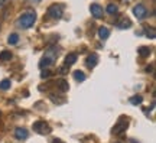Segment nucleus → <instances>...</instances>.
Here are the masks:
<instances>
[{
  "label": "nucleus",
  "instance_id": "nucleus-1",
  "mask_svg": "<svg viewBox=\"0 0 156 143\" xmlns=\"http://www.w3.org/2000/svg\"><path fill=\"white\" fill-rule=\"evenodd\" d=\"M56 56H58V52H56L54 48H51V49L46 51V54L44 55V58L41 59V62H39V68H48L49 65H52L54 64V61L56 59Z\"/></svg>",
  "mask_w": 156,
  "mask_h": 143
},
{
  "label": "nucleus",
  "instance_id": "nucleus-2",
  "mask_svg": "<svg viewBox=\"0 0 156 143\" xmlns=\"http://www.w3.org/2000/svg\"><path fill=\"white\" fill-rule=\"evenodd\" d=\"M35 20H36V15H35V12H26V13H23L20 19H19V25H20V28L23 29H29L34 26Z\"/></svg>",
  "mask_w": 156,
  "mask_h": 143
},
{
  "label": "nucleus",
  "instance_id": "nucleus-3",
  "mask_svg": "<svg viewBox=\"0 0 156 143\" xmlns=\"http://www.w3.org/2000/svg\"><path fill=\"white\" fill-rule=\"evenodd\" d=\"M34 130L36 133H39V134H49V133L52 132V129H51L49 124L45 123V121H42V120L34 123Z\"/></svg>",
  "mask_w": 156,
  "mask_h": 143
},
{
  "label": "nucleus",
  "instance_id": "nucleus-4",
  "mask_svg": "<svg viewBox=\"0 0 156 143\" xmlns=\"http://www.w3.org/2000/svg\"><path fill=\"white\" fill-rule=\"evenodd\" d=\"M48 15L52 19H61L62 17V7L59 5H52L48 9Z\"/></svg>",
  "mask_w": 156,
  "mask_h": 143
},
{
  "label": "nucleus",
  "instance_id": "nucleus-5",
  "mask_svg": "<svg viewBox=\"0 0 156 143\" xmlns=\"http://www.w3.org/2000/svg\"><path fill=\"white\" fill-rule=\"evenodd\" d=\"M133 15L137 17L139 20H143V19L146 17V15H147V9H146L143 5L134 6V7H133Z\"/></svg>",
  "mask_w": 156,
  "mask_h": 143
},
{
  "label": "nucleus",
  "instance_id": "nucleus-6",
  "mask_svg": "<svg viewBox=\"0 0 156 143\" xmlns=\"http://www.w3.org/2000/svg\"><path fill=\"white\" fill-rule=\"evenodd\" d=\"M127 126H129V121L127 120H124V119H120V121L117 123L116 126L113 127V133L114 134H120V133H123L126 129H127Z\"/></svg>",
  "mask_w": 156,
  "mask_h": 143
},
{
  "label": "nucleus",
  "instance_id": "nucleus-7",
  "mask_svg": "<svg viewBox=\"0 0 156 143\" xmlns=\"http://www.w3.org/2000/svg\"><path fill=\"white\" fill-rule=\"evenodd\" d=\"M90 12H91V15H93L95 19L103 17V7H101L100 5H97V3H94V5L90 6Z\"/></svg>",
  "mask_w": 156,
  "mask_h": 143
},
{
  "label": "nucleus",
  "instance_id": "nucleus-8",
  "mask_svg": "<svg viewBox=\"0 0 156 143\" xmlns=\"http://www.w3.org/2000/svg\"><path fill=\"white\" fill-rule=\"evenodd\" d=\"M97 62H98V56H97V54H91V55L87 56V66L88 68H94L95 65H97Z\"/></svg>",
  "mask_w": 156,
  "mask_h": 143
},
{
  "label": "nucleus",
  "instance_id": "nucleus-9",
  "mask_svg": "<svg viewBox=\"0 0 156 143\" xmlns=\"http://www.w3.org/2000/svg\"><path fill=\"white\" fill-rule=\"evenodd\" d=\"M15 136H16L17 139H28L29 133L26 129H23V127H17L16 130H15Z\"/></svg>",
  "mask_w": 156,
  "mask_h": 143
},
{
  "label": "nucleus",
  "instance_id": "nucleus-10",
  "mask_svg": "<svg viewBox=\"0 0 156 143\" xmlns=\"http://www.w3.org/2000/svg\"><path fill=\"white\" fill-rule=\"evenodd\" d=\"M117 26H119L120 29H129L130 26H132V22L129 20L127 17H122V19L117 22Z\"/></svg>",
  "mask_w": 156,
  "mask_h": 143
},
{
  "label": "nucleus",
  "instance_id": "nucleus-11",
  "mask_svg": "<svg viewBox=\"0 0 156 143\" xmlns=\"http://www.w3.org/2000/svg\"><path fill=\"white\" fill-rule=\"evenodd\" d=\"M77 54H68L67 56H65V65H73V64H75L77 62Z\"/></svg>",
  "mask_w": 156,
  "mask_h": 143
},
{
  "label": "nucleus",
  "instance_id": "nucleus-12",
  "mask_svg": "<svg viewBox=\"0 0 156 143\" xmlns=\"http://www.w3.org/2000/svg\"><path fill=\"white\" fill-rule=\"evenodd\" d=\"M137 52H139V55H140V56H143V58H146V56H149V55H151L152 49L149 48V46H140L139 49H137Z\"/></svg>",
  "mask_w": 156,
  "mask_h": 143
},
{
  "label": "nucleus",
  "instance_id": "nucleus-13",
  "mask_svg": "<svg viewBox=\"0 0 156 143\" xmlns=\"http://www.w3.org/2000/svg\"><path fill=\"white\" fill-rule=\"evenodd\" d=\"M98 36H100L101 39H107L110 36V30L107 28H104V26H101V28L98 29Z\"/></svg>",
  "mask_w": 156,
  "mask_h": 143
},
{
  "label": "nucleus",
  "instance_id": "nucleus-14",
  "mask_svg": "<svg viewBox=\"0 0 156 143\" xmlns=\"http://www.w3.org/2000/svg\"><path fill=\"white\" fill-rule=\"evenodd\" d=\"M12 59V52L10 51H2L0 52V61H10Z\"/></svg>",
  "mask_w": 156,
  "mask_h": 143
},
{
  "label": "nucleus",
  "instance_id": "nucleus-15",
  "mask_svg": "<svg viewBox=\"0 0 156 143\" xmlns=\"http://www.w3.org/2000/svg\"><path fill=\"white\" fill-rule=\"evenodd\" d=\"M7 42L10 45H16L17 42H19V35H17V33H10L9 38H7Z\"/></svg>",
  "mask_w": 156,
  "mask_h": 143
},
{
  "label": "nucleus",
  "instance_id": "nucleus-16",
  "mask_svg": "<svg viewBox=\"0 0 156 143\" xmlns=\"http://www.w3.org/2000/svg\"><path fill=\"white\" fill-rule=\"evenodd\" d=\"M74 78H75L77 81H84V80H85V74H84L83 71L77 70V71H74Z\"/></svg>",
  "mask_w": 156,
  "mask_h": 143
},
{
  "label": "nucleus",
  "instance_id": "nucleus-17",
  "mask_svg": "<svg viewBox=\"0 0 156 143\" xmlns=\"http://www.w3.org/2000/svg\"><path fill=\"white\" fill-rule=\"evenodd\" d=\"M142 101H143V97H142V95H133V97H130V103L134 105L142 104Z\"/></svg>",
  "mask_w": 156,
  "mask_h": 143
},
{
  "label": "nucleus",
  "instance_id": "nucleus-18",
  "mask_svg": "<svg viewBox=\"0 0 156 143\" xmlns=\"http://www.w3.org/2000/svg\"><path fill=\"white\" fill-rule=\"evenodd\" d=\"M58 87H59V90H61V91H68V83L67 81H65V80H59V81H58Z\"/></svg>",
  "mask_w": 156,
  "mask_h": 143
},
{
  "label": "nucleus",
  "instance_id": "nucleus-19",
  "mask_svg": "<svg viewBox=\"0 0 156 143\" xmlns=\"http://www.w3.org/2000/svg\"><path fill=\"white\" fill-rule=\"evenodd\" d=\"M10 80H2V83H0V88L3 90V91H6V90H9L10 88Z\"/></svg>",
  "mask_w": 156,
  "mask_h": 143
},
{
  "label": "nucleus",
  "instance_id": "nucleus-20",
  "mask_svg": "<svg viewBox=\"0 0 156 143\" xmlns=\"http://www.w3.org/2000/svg\"><path fill=\"white\" fill-rule=\"evenodd\" d=\"M117 10H119V7H117V5H114V3H110V5L107 6V12H108L110 15L117 13Z\"/></svg>",
  "mask_w": 156,
  "mask_h": 143
},
{
  "label": "nucleus",
  "instance_id": "nucleus-21",
  "mask_svg": "<svg viewBox=\"0 0 156 143\" xmlns=\"http://www.w3.org/2000/svg\"><path fill=\"white\" fill-rule=\"evenodd\" d=\"M146 35H147V38L155 39V38H156V32H155V29H153V28L146 29Z\"/></svg>",
  "mask_w": 156,
  "mask_h": 143
},
{
  "label": "nucleus",
  "instance_id": "nucleus-22",
  "mask_svg": "<svg viewBox=\"0 0 156 143\" xmlns=\"http://www.w3.org/2000/svg\"><path fill=\"white\" fill-rule=\"evenodd\" d=\"M68 70H69V66L64 65V66H61V68H59V72H61V74H68Z\"/></svg>",
  "mask_w": 156,
  "mask_h": 143
},
{
  "label": "nucleus",
  "instance_id": "nucleus-23",
  "mask_svg": "<svg viewBox=\"0 0 156 143\" xmlns=\"http://www.w3.org/2000/svg\"><path fill=\"white\" fill-rule=\"evenodd\" d=\"M51 74H49V71H44L42 74H41V78H48Z\"/></svg>",
  "mask_w": 156,
  "mask_h": 143
},
{
  "label": "nucleus",
  "instance_id": "nucleus-24",
  "mask_svg": "<svg viewBox=\"0 0 156 143\" xmlns=\"http://www.w3.org/2000/svg\"><path fill=\"white\" fill-rule=\"evenodd\" d=\"M52 143H64V142H61L59 139H54V140H52Z\"/></svg>",
  "mask_w": 156,
  "mask_h": 143
},
{
  "label": "nucleus",
  "instance_id": "nucleus-25",
  "mask_svg": "<svg viewBox=\"0 0 156 143\" xmlns=\"http://www.w3.org/2000/svg\"><path fill=\"white\" fill-rule=\"evenodd\" d=\"M5 2H6V0H0V6H3V5H5Z\"/></svg>",
  "mask_w": 156,
  "mask_h": 143
}]
</instances>
